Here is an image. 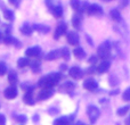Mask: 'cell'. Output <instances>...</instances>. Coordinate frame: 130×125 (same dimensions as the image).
I'll return each mask as SVG.
<instances>
[{"mask_svg":"<svg viewBox=\"0 0 130 125\" xmlns=\"http://www.w3.org/2000/svg\"><path fill=\"white\" fill-rule=\"evenodd\" d=\"M110 54H111V47H110V43L108 42H105L103 45H101L97 49V55L98 57L101 58L105 59V58H108L110 57Z\"/></svg>","mask_w":130,"mask_h":125,"instance_id":"cell-1","label":"cell"},{"mask_svg":"<svg viewBox=\"0 0 130 125\" xmlns=\"http://www.w3.org/2000/svg\"><path fill=\"white\" fill-rule=\"evenodd\" d=\"M87 115H88V117H89L91 123H96V121L98 119L99 115H101V112H99V109L96 107V106L91 105L87 108Z\"/></svg>","mask_w":130,"mask_h":125,"instance_id":"cell-2","label":"cell"},{"mask_svg":"<svg viewBox=\"0 0 130 125\" xmlns=\"http://www.w3.org/2000/svg\"><path fill=\"white\" fill-rule=\"evenodd\" d=\"M38 85H39L40 88L47 89V88H52V87H54L55 84H54V82L52 81L50 76H49V75H47V76H43V77H41L40 80H39Z\"/></svg>","mask_w":130,"mask_h":125,"instance_id":"cell-3","label":"cell"},{"mask_svg":"<svg viewBox=\"0 0 130 125\" xmlns=\"http://www.w3.org/2000/svg\"><path fill=\"white\" fill-rule=\"evenodd\" d=\"M87 13L91 16H99L103 14V9H102L98 5L94 4V5H89V6H88Z\"/></svg>","mask_w":130,"mask_h":125,"instance_id":"cell-4","label":"cell"},{"mask_svg":"<svg viewBox=\"0 0 130 125\" xmlns=\"http://www.w3.org/2000/svg\"><path fill=\"white\" fill-rule=\"evenodd\" d=\"M54 94V90L52 88H47V89H43L39 92L38 94V100H46V99L50 98V97Z\"/></svg>","mask_w":130,"mask_h":125,"instance_id":"cell-5","label":"cell"},{"mask_svg":"<svg viewBox=\"0 0 130 125\" xmlns=\"http://www.w3.org/2000/svg\"><path fill=\"white\" fill-rule=\"evenodd\" d=\"M97 87H98V84H97V82L94 80V78H87V80L83 82V88L87 89V90H89V91H94V90H96Z\"/></svg>","mask_w":130,"mask_h":125,"instance_id":"cell-6","label":"cell"},{"mask_svg":"<svg viewBox=\"0 0 130 125\" xmlns=\"http://www.w3.org/2000/svg\"><path fill=\"white\" fill-rule=\"evenodd\" d=\"M67 42L72 46H78L79 45V35L76 32H69L67 33Z\"/></svg>","mask_w":130,"mask_h":125,"instance_id":"cell-7","label":"cell"},{"mask_svg":"<svg viewBox=\"0 0 130 125\" xmlns=\"http://www.w3.org/2000/svg\"><path fill=\"white\" fill-rule=\"evenodd\" d=\"M69 74H70V76H71V77L75 78V80H79V78H81L83 76V72L81 71L79 67H75V66L72 67V68L70 69Z\"/></svg>","mask_w":130,"mask_h":125,"instance_id":"cell-8","label":"cell"},{"mask_svg":"<svg viewBox=\"0 0 130 125\" xmlns=\"http://www.w3.org/2000/svg\"><path fill=\"white\" fill-rule=\"evenodd\" d=\"M40 52H41L40 47H38V46H34V47H31V48H29V49H26V51H25V55H26L27 57H38Z\"/></svg>","mask_w":130,"mask_h":125,"instance_id":"cell-9","label":"cell"},{"mask_svg":"<svg viewBox=\"0 0 130 125\" xmlns=\"http://www.w3.org/2000/svg\"><path fill=\"white\" fill-rule=\"evenodd\" d=\"M4 94L7 99H14V98H16V96H17V90H16L15 87H9L5 90Z\"/></svg>","mask_w":130,"mask_h":125,"instance_id":"cell-10","label":"cell"},{"mask_svg":"<svg viewBox=\"0 0 130 125\" xmlns=\"http://www.w3.org/2000/svg\"><path fill=\"white\" fill-rule=\"evenodd\" d=\"M110 66H111V62L110 61H108V60H103L101 64L98 65V67H97V72H98L99 74L106 73V72L110 69Z\"/></svg>","mask_w":130,"mask_h":125,"instance_id":"cell-11","label":"cell"},{"mask_svg":"<svg viewBox=\"0 0 130 125\" xmlns=\"http://www.w3.org/2000/svg\"><path fill=\"white\" fill-rule=\"evenodd\" d=\"M66 29H67V26H66V24H65V23H62V24H59L58 26H57L56 31H55L54 38L55 39H58L59 36H62L65 33V32H66Z\"/></svg>","mask_w":130,"mask_h":125,"instance_id":"cell-12","label":"cell"},{"mask_svg":"<svg viewBox=\"0 0 130 125\" xmlns=\"http://www.w3.org/2000/svg\"><path fill=\"white\" fill-rule=\"evenodd\" d=\"M50 11H52L53 16L55 18H61L63 15V8L61 6H53L50 7Z\"/></svg>","mask_w":130,"mask_h":125,"instance_id":"cell-13","label":"cell"},{"mask_svg":"<svg viewBox=\"0 0 130 125\" xmlns=\"http://www.w3.org/2000/svg\"><path fill=\"white\" fill-rule=\"evenodd\" d=\"M32 29L40 32V33H43V34L49 32V26H46V25H42V24H34L33 26H32Z\"/></svg>","mask_w":130,"mask_h":125,"instance_id":"cell-14","label":"cell"},{"mask_svg":"<svg viewBox=\"0 0 130 125\" xmlns=\"http://www.w3.org/2000/svg\"><path fill=\"white\" fill-rule=\"evenodd\" d=\"M73 54H74V56H75L78 59H83V58H85V56H86L85 50H83L81 47H76L75 49L73 50Z\"/></svg>","mask_w":130,"mask_h":125,"instance_id":"cell-15","label":"cell"},{"mask_svg":"<svg viewBox=\"0 0 130 125\" xmlns=\"http://www.w3.org/2000/svg\"><path fill=\"white\" fill-rule=\"evenodd\" d=\"M110 15H111V17H112V19L115 20V22H119V20H121V14H120V11L118 10L117 8L111 9Z\"/></svg>","mask_w":130,"mask_h":125,"instance_id":"cell-16","label":"cell"},{"mask_svg":"<svg viewBox=\"0 0 130 125\" xmlns=\"http://www.w3.org/2000/svg\"><path fill=\"white\" fill-rule=\"evenodd\" d=\"M59 56H61L59 50H53V51L48 52V55L46 56V59H47V60H55V59H57Z\"/></svg>","mask_w":130,"mask_h":125,"instance_id":"cell-17","label":"cell"},{"mask_svg":"<svg viewBox=\"0 0 130 125\" xmlns=\"http://www.w3.org/2000/svg\"><path fill=\"white\" fill-rule=\"evenodd\" d=\"M23 100H24V102L26 103V105L29 106H33L34 105V99L33 97H32V92L29 91L24 96V98H23Z\"/></svg>","mask_w":130,"mask_h":125,"instance_id":"cell-18","label":"cell"},{"mask_svg":"<svg viewBox=\"0 0 130 125\" xmlns=\"http://www.w3.org/2000/svg\"><path fill=\"white\" fill-rule=\"evenodd\" d=\"M69 123H70L69 117L63 116V117H59V118L55 119L53 125H69Z\"/></svg>","mask_w":130,"mask_h":125,"instance_id":"cell-19","label":"cell"},{"mask_svg":"<svg viewBox=\"0 0 130 125\" xmlns=\"http://www.w3.org/2000/svg\"><path fill=\"white\" fill-rule=\"evenodd\" d=\"M21 32H22L24 35H31L32 32H33V29H32L29 24H24L21 27Z\"/></svg>","mask_w":130,"mask_h":125,"instance_id":"cell-20","label":"cell"},{"mask_svg":"<svg viewBox=\"0 0 130 125\" xmlns=\"http://www.w3.org/2000/svg\"><path fill=\"white\" fill-rule=\"evenodd\" d=\"M81 22H82V19H81L80 15H74L73 18H72V24H73V26L75 27V29H79V27H80Z\"/></svg>","mask_w":130,"mask_h":125,"instance_id":"cell-21","label":"cell"},{"mask_svg":"<svg viewBox=\"0 0 130 125\" xmlns=\"http://www.w3.org/2000/svg\"><path fill=\"white\" fill-rule=\"evenodd\" d=\"M8 81L9 83H11V84H16L18 81V77H17V74L15 73V72H10V73L8 74Z\"/></svg>","mask_w":130,"mask_h":125,"instance_id":"cell-22","label":"cell"},{"mask_svg":"<svg viewBox=\"0 0 130 125\" xmlns=\"http://www.w3.org/2000/svg\"><path fill=\"white\" fill-rule=\"evenodd\" d=\"M30 64V60H29V58H26V57H23V58H20L17 60V65H18V67H25V66H27V65Z\"/></svg>","mask_w":130,"mask_h":125,"instance_id":"cell-23","label":"cell"},{"mask_svg":"<svg viewBox=\"0 0 130 125\" xmlns=\"http://www.w3.org/2000/svg\"><path fill=\"white\" fill-rule=\"evenodd\" d=\"M59 54H61V56L63 57V58L65 59V60H69L70 59V50H69V48H63V49L59 51Z\"/></svg>","mask_w":130,"mask_h":125,"instance_id":"cell-24","label":"cell"},{"mask_svg":"<svg viewBox=\"0 0 130 125\" xmlns=\"http://www.w3.org/2000/svg\"><path fill=\"white\" fill-rule=\"evenodd\" d=\"M4 17L6 18L7 20H13L14 13L11 10H9V9H5V10H4Z\"/></svg>","mask_w":130,"mask_h":125,"instance_id":"cell-25","label":"cell"},{"mask_svg":"<svg viewBox=\"0 0 130 125\" xmlns=\"http://www.w3.org/2000/svg\"><path fill=\"white\" fill-rule=\"evenodd\" d=\"M128 110H129V106H124V107H121L118 109L117 114L119 115V116H123V115H126L127 113H128Z\"/></svg>","mask_w":130,"mask_h":125,"instance_id":"cell-26","label":"cell"},{"mask_svg":"<svg viewBox=\"0 0 130 125\" xmlns=\"http://www.w3.org/2000/svg\"><path fill=\"white\" fill-rule=\"evenodd\" d=\"M71 7L74 10H79V8H80V0H71Z\"/></svg>","mask_w":130,"mask_h":125,"instance_id":"cell-27","label":"cell"},{"mask_svg":"<svg viewBox=\"0 0 130 125\" xmlns=\"http://www.w3.org/2000/svg\"><path fill=\"white\" fill-rule=\"evenodd\" d=\"M31 68H32V71L33 72H39L40 71V64H39L38 61H33V62H31Z\"/></svg>","mask_w":130,"mask_h":125,"instance_id":"cell-28","label":"cell"},{"mask_svg":"<svg viewBox=\"0 0 130 125\" xmlns=\"http://www.w3.org/2000/svg\"><path fill=\"white\" fill-rule=\"evenodd\" d=\"M122 98H123L124 101H129L130 100V89H129V88L123 92V96H122Z\"/></svg>","mask_w":130,"mask_h":125,"instance_id":"cell-29","label":"cell"},{"mask_svg":"<svg viewBox=\"0 0 130 125\" xmlns=\"http://www.w3.org/2000/svg\"><path fill=\"white\" fill-rule=\"evenodd\" d=\"M26 116L25 115H20V116H16V121L17 122H21V123H25L26 122Z\"/></svg>","mask_w":130,"mask_h":125,"instance_id":"cell-30","label":"cell"},{"mask_svg":"<svg viewBox=\"0 0 130 125\" xmlns=\"http://www.w3.org/2000/svg\"><path fill=\"white\" fill-rule=\"evenodd\" d=\"M7 71V67L4 62H0V75H4Z\"/></svg>","mask_w":130,"mask_h":125,"instance_id":"cell-31","label":"cell"},{"mask_svg":"<svg viewBox=\"0 0 130 125\" xmlns=\"http://www.w3.org/2000/svg\"><path fill=\"white\" fill-rule=\"evenodd\" d=\"M128 4H129V0H120V6H121V8L127 7Z\"/></svg>","mask_w":130,"mask_h":125,"instance_id":"cell-32","label":"cell"},{"mask_svg":"<svg viewBox=\"0 0 130 125\" xmlns=\"http://www.w3.org/2000/svg\"><path fill=\"white\" fill-rule=\"evenodd\" d=\"M0 125H6V117L2 114H0Z\"/></svg>","mask_w":130,"mask_h":125,"instance_id":"cell-33","label":"cell"},{"mask_svg":"<svg viewBox=\"0 0 130 125\" xmlns=\"http://www.w3.org/2000/svg\"><path fill=\"white\" fill-rule=\"evenodd\" d=\"M96 61H97V57H91V58L89 59V62H90V64H95Z\"/></svg>","mask_w":130,"mask_h":125,"instance_id":"cell-34","label":"cell"},{"mask_svg":"<svg viewBox=\"0 0 130 125\" xmlns=\"http://www.w3.org/2000/svg\"><path fill=\"white\" fill-rule=\"evenodd\" d=\"M73 125H86V124L83 123V122H81V121H78L75 124H73Z\"/></svg>","mask_w":130,"mask_h":125,"instance_id":"cell-35","label":"cell"},{"mask_svg":"<svg viewBox=\"0 0 130 125\" xmlns=\"http://www.w3.org/2000/svg\"><path fill=\"white\" fill-rule=\"evenodd\" d=\"M2 41H4V34H2L1 32H0V43H1Z\"/></svg>","mask_w":130,"mask_h":125,"instance_id":"cell-36","label":"cell"},{"mask_svg":"<svg viewBox=\"0 0 130 125\" xmlns=\"http://www.w3.org/2000/svg\"><path fill=\"white\" fill-rule=\"evenodd\" d=\"M126 125H129V118L126 119Z\"/></svg>","mask_w":130,"mask_h":125,"instance_id":"cell-37","label":"cell"},{"mask_svg":"<svg viewBox=\"0 0 130 125\" xmlns=\"http://www.w3.org/2000/svg\"><path fill=\"white\" fill-rule=\"evenodd\" d=\"M103 1H110V0H103Z\"/></svg>","mask_w":130,"mask_h":125,"instance_id":"cell-38","label":"cell"},{"mask_svg":"<svg viewBox=\"0 0 130 125\" xmlns=\"http://www.w3.org/2000/svg\"><path fill=\"white\" fill-rule=\"evenodd\" d=\"M118 125H119V124H118Z\"/></svg>","mask_w":130,"mask_h":125,"instance_id":"cell-39","label":"cell"}]
</instances>
